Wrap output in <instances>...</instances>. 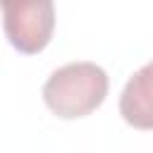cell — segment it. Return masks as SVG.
Returning <instances> with one entry per match:
<instances>
[{"instance_id": "7a4b0ae2", "label": "cell", "mask_w": 153, "mask_h": 153, "mask_svg": "<svg viewBox=\"0 0 153 153\" xmlns=\"http://www.w3.org/2000/svg\"><path fill=\"white\" fill-rule=\"evenodd\" d=\"M2 26L10 45L24 55L41 53L55 31L53 0H0Z\"/></svg>"}, {"instance_id": "6da1fadb", "label": "cell", "mask_w": 153, "mask_h": 153, "mask_svg": "<svg viewBox=\"0 0 153 153\" xmlns=\"http://www.w3.org/2000/svg\"><path fill=\"white\" fill-rule=\"evenodd\" d=\"M108 72L96 62H69L57 67L43 84V103L60 120H79L98 110L108 96Z\"/></svg>"}, {"instance_id": "3957f363", "label": "cell", "mask_w": 153, "mask_h": 153, "mask_svg": "<svg viewBox=\"0 0 153 153\" xmlns=\"http://www.w3.org/2000/svg\"><path fill=\"white\" fill-rule=\"evenodd\" d=\"M120 112L127 124L136 129H151L153 115H151V65H143L136 74L129 76L122 98H120Z\"/></svg>"}]
</instances>
